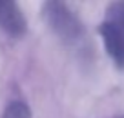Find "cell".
Instances as JSON below:
<instances>
[{
  "mask_svg": "<svg viewBox=\"0 0 124 118\" xmlns=\"http://www.w3.org/2000/svg\"><path fill=\"white\" fill-rule=\"evenodd\" d=\"M31 116H33L31 107L24 100H11L6 105V109L0 118H31Z\"/></svg>",
  "mask_w": 124,
  "mask_h": 118,
  "instance_id": "4",
  "label": "cell"
},
{
  "mask_svg": "<svg viewBox=\"0 0 124 118\" xmlns=\"http://www.w3.org/2000/svg\"><path fill=\"white\" fill-rule=\"evenodd\" d=\"M42 16L46 20L49 31L58 38V42L64 44L68 49L73 51H86L88 33L78 18V15L68 4L60 0H49L42 4Z\"/></svg>",
  "mask_w": 124,
  "mask_h": 118,
  "instance_id": "1",
  "label": "cell"
},
{
  "mask_svg": "<svg viewBox=\"0 0 124 118\" xmlns=\"http://www.w3.org/2000/svg\"><path fill=\"white\" fill-rule=\"evenodd\" d=\"M99 33L111 62L119 69H124V0L108 6Z\"/></svg>",
  "mask_w": 124,
  "mask_h": 118,
  "instance_id": "2",
  "label": "cell"
},
{
  "mask_svg": "<svg viewBox=\"0 0 124 118\" xmlns=\"http://www.w3.org/2000/svg\"><path fill=\"white\" fill-rule=\"evenodd\" d=\"M0 31L11 38H20L27 31V20L13 0H0Z\"/></svg>",
  "mask_w": 124,
  "mask_h": 118,
  "instance_id": "3",
  "label": "cell"
},
{
  "mask_svg": "<svg viewBox=\"0 0 124 118\" xmlns=\"http://www.w3.org/2000/svg\"><path fill=\"white\" fill-rule=\"evenodd\" d=\"M117 118H124V116H117Z\"/></svg>",
  "mask_w": 124,
  "mask_h": 118,
  "instance_id": "5",
  "label": "cell"
}]
</instances>
